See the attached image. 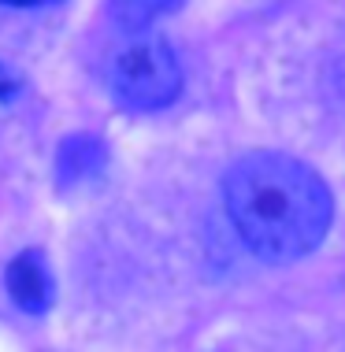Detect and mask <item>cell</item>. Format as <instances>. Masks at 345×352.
Segmentation results:
<instances>
[{
    "instance_id": "7",
    "label": "cell",
    "mask_w": 345,
    "mask_h": 352,
    "mask_svg": "<svg viewBox=\"0 0 345 352\" xmlns=\"http://www.w3.org/2000/svg\"><path fill=\"white\" fill-rule=\"evenodd\" d=\"M8 8H41V4H52V0H0Z\"/></svg>"
},
{
    "instance_id": "6",
    "label": "cell",
    "mask_w": 345,
    "mask_h": 352,
    "mask_svg": "<svg viewBox=\"0 0 345 352\" xmlns=\"http://www.w3.org/2000/svg\"><path fill=\"white\" fill-rule=\"evenodd\" d=\"M19 93H23V78H19V71L12 63L0 60V104H12Z\"/></svg>"
},
{
    "instance_id": "4",
    "label": "cell",
    "mask_w": 345,
    "mask_h": 352,
    "mask_svg": "<svg viewBox=\"0 0 345 352\" xmlns=\"http://www.w3.org/2000/svg\"><path fill=\"white\" fill-rule=\"evenodd\" d=\"M108 167V145L97 134H71L56 148V186L74 189Z\"/></svg>"
},
{
    "instance_id": "1",
    "label": "cell",
    "mask_w": 345,
    "mask_h": 352,
    "mask_svg": "<svg viewBox=\"0 0 345 352\" xmlns=\"http://www.w3.org/2000/svg\"><path fill=\"white\" fill-rule=\"evenodd\" d=\"M223 204L249 252L267 263H293L315 252L334 223V197L297 156L249 152L223 175Z\"/></svg>"
},
{
    "instance_id": "3",
    "label": "cell",
    "mask_w": 345,
    "mask_h": 352,
    "mask_svg": "<svg viewBox=\"0 0 345 352\" xmlns=\"http://www.w3.org/2000/svg\"><path fill=\"white\" fill-rule=\"evenodd\" d=\"M4 282H8V293L26 316H45L56 300V282H52V271H49V260H45L37 249H26L19 252L4 271Z\"/></svg>"
},
{
    "instance_id": "5",
    "label": "cell",
    "mask_w": 345,
    "mask_h": 352,
    "mask_svg": "<svg viewBox=\"0 0 345 352\" xmlns=\"http://www.w3.org/2000/svg\"><path fill=\"white\" fill-rule=\"evenodd\" d=\"M178 4L182 0H112L108 12L123 30H145V26H152L160 15L175 12Z\"/></svg>"
},
{
    "instance_id": "2",
    "label": "cell",
    "mask_w": 345,
    "mask_h": 352,
    "mask_svg": "<svg viewBox=\"0 0 345 352\" xmlns=\"http://www.w3.org/2000/svg\"><path fill=\"white\" fill-rule=\"evenodd\" d=\"M112 93L130 111H164L182 93V67L175 49L156 34L134 37L123 52H115L108 71Z\"/></svg>"
}]
</instances>
